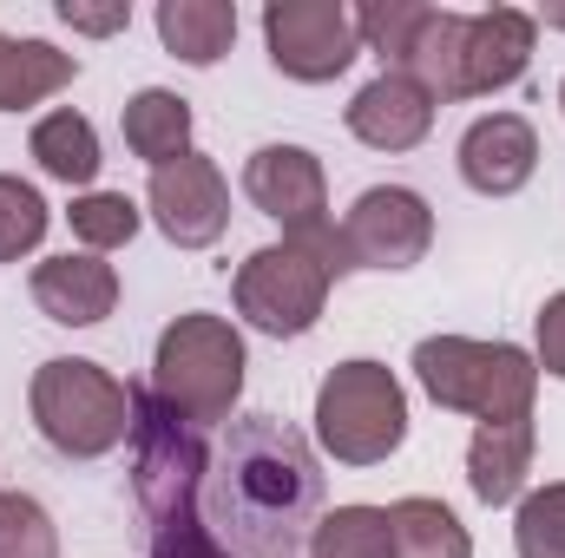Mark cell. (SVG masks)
<instances>
[{
  "label": "cell",
  "mask_w": 565,
  "mask_h": 558,
  "mask_svg": "<svg viewBox=\"0 0 565 558\" xmlns=\"http://www.w3.org/2000/svg\"><path fill=\"white\" fill-rule=\"evenodd\" d=\"M198 513L237 558H302L322 519L316 447L282 415H237L211 453Z\"/></svg>",
  "instance_id": "cell-1"
},
{
  "label": "cell",
  "mask_w": 565,
  "mask_h": 558,
  "mask_svg": "<svg viewBox=\"0 0 565 558\" xmlns=\"http://www.w3.org/2000/svg\"><path fill=\"white\" fill-rule=\"evenodd\" d=\"M335 277H349V257H342V230L322 224V230H296L282 244L250 250L231 277V302L250 329L282 342V335H309L322 322Z\"/></svg>",
  "instance_id": "cell-2"
},
{
  "label": "cell",
  "mask_w": 565,
  "mask_h": 558,
  "mask_svg": "<svg viewBox=\"0 0 565 558\" xmlns=\"http://www.w3.org/2000/svg\"><path fill=\"white\" fill-rule=\"evenodd\" d=\"M244 335L224 322V315H178L164 335H158V355H151V395L184 415L191 427H224L237 420V395H244Z\"/></svg>",
  "instance_id": "cell-3"
},
{
  "label": "cell",
  "mask_w": 565,
  "mask_h": 558,
  "mask_svg": "<svg viewBox=\"0 0 565 558\" xmlns=\"http://www.w3.org/2000/svg\"><path fill=\"white\" fill-rule=\"evenodd\" d=\"M415 382L434 408L473 420H526L540 395V362L513 342H473V335H427L415 348Z\"/></svg>",
  "instance_id": "cell-4"
},
{
  "label": "cell",
  "mask_w": 565,
  "mask_h": 558,
  "mask_svg": "<svg viewBox=\"0 0 565 558\" xmlns=\"http://www.w3.org/2000/svg\"><path fill=\"white\" fill-rule=\"evenodd\" d=\"M26 408H33V427L53 453L99 460L132 433V382H119L113 368H99L86 355H53L33 368Z\"/></svg>",
  "instance_id": "cell-5"
},
{
  "label": "cell",
  "mask_w": 565,
  "mask_h": 558,
  "mask_svg": "<svg viewBox=\"0 0 565 558\" xmlns=\"http://www.w3.org/2000/svg\"><path fill=\"white\" fill-rule=\"evenodd\" d=\"M316 440L342 466H382L408 440V395H402L395 368H382L369 355L335 362L316 388Z\"/></svg>",
  "instance_id": "cell-6"
},
{
  "label": "cell",
  "mask_w": 565,
  "mask_h": 558,
  "mask_svg": "<svg viewBox=\"0 0 565 558\" xmlns=\"http://www.w3.org/2000/svg\"><path fill=\"white\" fill-rule=\"evenodd\" d=\"M355 33L362 46L382 60V73L415 79L427 99H460V40H467V13L454 7H427V0H362L355 7Z\"/></svg>",
  "instance_id": "cell-7"
},
{
  "label": "cell",
  "mask_w": 565,
  "mask_h": 558,
  "mask_svg": "<svg viewBox=\"0 0 565 558\" xmlns=\"http://www.w3.org/2000/svg\"><path fill=\"white\" fill-rule=\"evenodd\" d=\"M132 500L151 526L178 519V513H198L204 500V473H211V447H204V427H191L184 415H171L151 388H132Z\"/></svg>",
  "instance_id": "cell-8"
},
{
  "label": "cell",
  "mask_w": 565,
  "mask_h": 558,
  "mask_svg": "<svg viewBox=\"0 0 565 558\" xmlns=\"http://www.w3.org/2000/svg\"><path fill=\"white\" fill-rule=\"evenodd\" d=\"M264 46H270V66L282 79L329 86L362 60L355 7H342V0H270L264 7Z\"/></svg>",
  "instance_id": "cell-9"
},
{
  "label": "cell",
  "mask_w": 565,
  "mask_h": 558,
  "mask_svg": "<svg viewBox=\"0 0 565 558\" xmlns=\"http://www.w3.org/2000/svg\"><path fill=\"white\" fill-rule=\"evenodd\" d=\"M434 244V211L408 184H375L342 217V257L349 270H415Z\"/></svg>",
  "instance_id": "cell-10"
},
{
  "label": "cell",
  "mask_w": 565,
  "mask_h": 558,
  "mask_svg": "<svg viewBox=\"0 0 565 558\" xmlns=\"http://www.w3.org/2000/svg\"><path fill=\"white\" fill-rule=\"evenodd\" d=\"M145 204H151L158 230H164L178 250H211V244L231 230V184H224V171H217L204 151H184V158L158 164Z\"/></svg>",
  "instance_id": "cell-11"
},
{
  "label": "cell",
  "mask_w": 565,
  "mask_h": 558,
  "mask_svg": "<svg viewBox=\"0 0 565 558\" xmlns=\"http://www.w3.org/2000/svg\"><path fill=\"white\" fill-rule=\"evenodd\" d=\"M244 197H250L264 217H277L282 237L329 224V178H322V158L302 151V144H264V151H250V164H244Z\"/></svg>",
  "instance_id": "cell-12"
},
{
  "label": "cell",
  "mask_w": 565,
  "mask_h": 558,
  "mask_svg": "<svg viewBox=\"0 0 565 558\" xmlns=\"http://www.w3.org/2000/svg\"><path fill=\"white\" fill-rule=\"evenodd\" d=\"M533 40H540V20L520 13V7L467 13V40H460V99H487V93L520 86L526 66H533Z\"/></svg>",
  "instance_id": "cell-13"
},
{
  "label": "cell",
  "mask_w": 565,
  "mask_h": 558,
  "mask_svg": "<svg viewBox=\"0 0 565 558\" xmlns=\"http://www.w3.org/2000/svg\"><path fill=\"white\" fill-rule=\"evenodd\" d=\"M540 171V132L520 119V112H487L467 126L460 139V178L480 191V197H513L526 191Z\"/></svg>",
  "instance_id": "cell-14"
},
{
  "label": "cell",
  "mask_w": 565,
  "mask_h": 558,
  "mask_svg": "<svg viewBox=\"0 0 565 558\" xmlns=\"http://www.w3.org/2000/svg\"><path fill=\"white\" fill-rule=\"evenodd\" d=\"M33 302H40V315L46 322H60V329H93V322H106L113 309H119V270L113 264H99L93 250H66V257H46L40 270H33Z\"/></svg>",
  "instance_id": "cell-15"
},
{
  "label": "cell",
  "mask_w": 565,
  "mask_h": 558,
  "mask_svg": "<svg viewBox=\"0 0 565 558\" xmlns=\"http://www.w3.org/2000/svg\"><path fill=\"white\" fill-rule=\"evenodd\" d=\"M349 132L369 144V151H415L434 132V99H427L415 79L402 73H375L355 99H349Z\"/></svg>",
  "instance_id": "cell-16"
},
{
  "label": "cell",
  "mask_w": 565,
  "mask_h": 558,
  "mask_svg": "<svg viewBox=\"0 0 565 558\" xmlns=\"http://www.w3.org/2000/svg\"><path fill=\"white\" fill-rule=\"evenodd\" d=\"M533 415L526 420H480L473 440H467V486L480 506H513L526 493V473H533Z\"/></svg>",
  "instance_id": "cell-17"
},
{
  "label": "cell",
  "mask_w": 565,
  "mask_h": 558,
  "mask_svg": "<svg viewBox=\"0 0 565 558\" xmlns=\"http://www.w3.org/2000/svg\"><path fill=\"white\" fill-rule=\"evenodd\" d=\"M79 79V53H60L46 40H13L0 33V112H26Z\"/></svg>",
  "instance_id": "cell-18"
},
{
  "label": "cell",
  "mask_w": 565,
  "mask_h": 558,
  "mask_svg": "<svg viewBox=\"0 0 565 558\" xmlns=\"http://www.w3.org/2000/svg\"><path fill=\"white\" fill-rule=\"evenodd\" d=\"M158 40L184 66H217L237 40V7L231 0H164L158 7Z\"/></svg>",
  "instance_id": "cell-19"
},
{
  "label": "cell",
  "mask_w": 565,
  "mask_h": 558,
  "mask_svg": "<svg viewBox=\"0 0 565 558\" xmlns=\"http://www.w3.org/2000/svg\"><path fill=\"white\" fill-rule=\"evenodd\" d=\"M119 126H126V151L158 171V164H171V158L191 151V99H178L164 86H145V93L126 99Z\"/></svg>",
  "instance_id": "cell-20"
},
{
  "label": "cell",
  "mask_w": 565,
  "mask_h": 558,
  "mask_svg": "<svg viewBox=\"0 0 565 558\" xmlns=\"http://www.w3.org/2000/svg\"><path fill=\"white\" fill-rule=\"evenodd\" d=\"M26 151H33V164L46 171V178H60V184H93L99 178V132H93V119L86 112H46L40 126H33V139H26Z\"/></svg>",
  "instance_id": "cell-21"
},
{
  "label": "cell",
  "mask_w": 565,
  "mask_h": 558,
  "mask_svg": "<svg viewBox=\"0 0 565 558\" xmlns=\"http://www.w3.org/2000/svg\"><path fill=\"white\" fill-rule=\"evenodd\" d=\"M388 526H395V558H473L467 526L440 500H395Z\"/></svg>",
  "instance_id": "cell-22"
},
{
  "label": "cell",
  "mask_w": 565,
  "mask_h": 558,
  "mask_svg": "<svg viewBox=\"0 0 565 558\" xmlns=\"http://www.w3.org/2000/svg\"><path fill=\"white\" fill-rule=\"evenodd\" d=\"M309 558H395V526L388 506H335L316 519Z\"/></svg>",
  "instance_id": "cell-23"
},
{
  "label": "cell",
  "mask_w": 565,
  "mask_h": 558,
  "mask_svg": "<svg viewBox=\"0 0 565 558\" xmlns=\"http://www.w3.org/2000/svg\"><path fill=\"white\" fill-rule=\"evenodd\" d=\"M66 224H73V237H79L93 257H106V250H126V244L139 237V204H132L126 191H86V197H73Z\"/></svg>",
  "instance_id": "cell-24"
},
{
  "label": "cell",
  "mask_w": 565,
  "mask_h": 558,
  "mask_svg": "<svg viewBox=\"0 0 565 558\" xmlns=\"http://www.w3.org/2000/svg\"><path fill=\"white\" fill-rule=\"evenodd\" d=\"M46 224H53L46 197H40L33 184H20V178L0 171V264H20L26 250H40Z\"/></svg>",
  "instance_id": "cell-25"
},
{
  "label": "cell",
  "mask_w": 565,
  "mask_h": 558,
  "mask_svg": "<svg viewBox=\"0 0 565 558\" xmlns=\"http://www.w3.org/2000/svg\"><path fill=\"white\" fill-rule=\"evenodd\" d=\"M0 558H60L53 513L33 493H0Z\"/></svg>",
  "instance_id": "cell-26"
},
{
  "label": "cell",
  "mask_w": 565,
  "mask_h": 558,
  "mask_svg": "<svg viewBox=\"0 0 565 558\" xmlns=\"http://www.w3.org/2000/svg\"><path fill=\"white\" fill-rule=\"evenodd\" d=\"M513 546H520V558H565V480L520 500Z\"/></svg>",
  "instance_id": "cell-27"
},
{
  "label": "cell",
  "mask_w": 565,
  "mask_h": 558,
  "mask_svg": "<svg viewBox=\"0 0 565 558\" xmlns=\"http://www.w3.org/2000/svg\"><path fill=\"white\" fill-rule=\"evenodd\" d=\"M151 558H237V552L204 526V513H178V519L151 526Z\"/></svg>",
  "instance_id": "cell-28"
},
{
  "label": "cell",
  "mask_w": 565,
  "mask_h": 558,
  "mask_svg": "<svg viewBox=\"0 0 565 558\" xmlns=\"http://www.w3.org/2000/svg\"><path fill=\"white\" fill-rule=\"evenodd\" d=\"M533 335H540V375H553V382H565V289L559 296H546V309L533 315Z\"/></svg>",
  "instance_id": "cell-29"
},
{
  "label": "cell",
  "mask_w": 565,
  "mask_h": 558,
  "mask_svg": "<svg viewBox=\"0 0 565 558\" xmlns=\"http://www.w3.org/2000/svg\"><path fill=\"white\" fill-rule=\"evenodd\" d=\"M60 20H66V26H79V33H119V26L132 20V7H79V0H66V7H60Z\"/></svg>",
  "instance_id": "cell-30"
},
{
  "label": "cell",
  "mask_w": 565,
  "mask_h": 558,
  "mask_svg": "<svg viewBox=\"0 0 565 558\" xmlns=\"http://www.w3.org/2000/svg\"><path fill=\"white\" fill-rule=\"evenodd\" d=\"M546 26H565V7H546Z\"/></svg>",
  "instance_id": "cell-31"
},
{
  "label": "cell",
  "mask_w": 565,
  "mask_h": 558,
  "mask_svg": "<svg viewBox=\"0 0 565 558\" xmlns=\"http://www.w3.org/2000/svg\"><path fill=\"white\" fill-rule=\"evenodd\" d=\"M559 106H565V79H559Z\"/></svg>",
  "instance_id": "cell-32"
}]
</instances>
